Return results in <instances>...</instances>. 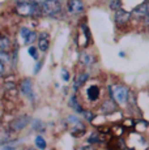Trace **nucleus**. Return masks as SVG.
<instances>
[{
  "mask_svg": "<svg viewBox=\"0 0 149 150\" xmlns=\"http://www.w3.org/2000/svg\"><path fill=\"white\" fill-rule=\"evenodd\" d=\"M28 150H35V149H28Z\"/></svg>",
  "mask_w": 149,
  "mask_h": 150,
  "instance_id": "c85d7f7f",
  "label": "nucleus"
},
{
  "mask_svg": "<svg viewBox=\"0 0 149 150\" xmlns=\"http://www.w3.org/2000/svg\"><path fill=\"white\" fill-rule=\"evenodd\" d=\"M120 5H122V0H111L110 1V9L111 11H118V9H120Z\"/></svg>",
  "mask_w": 149,
  "mask_h": 150,
  "instance_id": "2eb2a0df",
  "label": "nucleus"
},
{
  "mask_svg": "<svg viewBox=\"0 0 149 150\" xmlns=\"http://www.w3.org/2000/svg\"><path fill=\"white\" fill-rule=\"evenodd\" d=\"M89 142L93 144V142H99V137H98V133H92V136L89 137Z\"/></svg>",
  "mask_w": 149,
  "mask_h": 150,
  "instance_id": "6ab92c4d",
  "label": "nucleus"
},
{
  "mask_svg": "<svg viewBox=\"0 0 149 150\" xmlns=\"http://www.w3.org/2000/svg\"><path fill=\"white\" fill-rule=\"evenodd\" d=\"M130 16L131 14L128 12H126V11L118 9L115 13V22L116 24H126L128 21V18H130Z\"/></svg>",
  "mask_w": 149,
  "mask_h": 150,
  "instance_id": "0eeeda50",
  "label": "nucleus"
},
{
  "mask_svg": "<svg viewBox=\"0 0 149 150\" xmlns=\"http://www.w3.org/2000/svg\"><path fill=\"white\" fill-rule=\"evenodd\" d=\"M35 38H37V34L34 33V31H31V33H30V35L28 37V39H26V41H25V42H26V43H33L34 41H35Z\"/></svg>",
  "mask_w": 149,
  "mask_h": 150,
  "instance_id": "aec40b11",
  "label": "nucleus"
},
{
  "mask_svg": "<svg viewBox=\"0 0 149 150\" xmlns=\"http://www.w3.org/2000/svg\"><path fill=\"white\" fill-rule=\"evenodd\" d=\"M148 7H149V5L143 4V5H140V7H137L132 13L136 17H147L148 16Z\"/></svg>",
  "mask_w": 149,
  "mask_h": 150,
  "instance_id": "9d476101",
  "label": "nucleus"
},
{
  "mask_svg": "<svg viewBox=\"0 0 149 150\" xmlns=\"http://www.w3.org/2000/svg\"><path fill=\"white\" fill-rule=\"evenodd\" d=\"M33 129H34V131H38V132L43 131V129H45V124L42 122H39V120H35V122L33 123Z\"/></svg>",
  "mask_w": 149,
  "mask_h": 150,
  "instance_id": "dca6fc26",
  "label": "nucleus"
},
{
  "mask_svg": "<svg viewBox=\"0 0 149 150\" xmlns=\"http://www.w3.org/2000/svg\"><path fill=\"white\" fill-rule=\"evenodd\" d=\"M30 116H28V115H22V116L17 117V119H15L12 123H11L9 128L12 129L13 132H18L21 131V129H24L25 127H28V124L30 123Z\"/></svg>",
  "mask_w": 149,
  "mask_h": 150,
  "instance_id": "20e7f679",
  "label": "nucleus"
},
{
  "mask_svg": "<svg viewBox=\"0 0 149 150\" xmlns=\"http://www.w3.org/2000/svg\"><path fill=\"white\" fill-rule=\"evenodd\" d=\"M41 11L48 17H58L62 13V4L59 0H45L41 4Z\"/></svg>",
  "mask_w": 149,
  "mask_h": 150,
  "instance_id": "f257e3e1",
  "label": "nucleus"
},
{
  "mask_svg": "<svg viewBox=\"0 0 149 150\" xmlns=\"http://www.w3.org/2000/svg\"><path fill=\"white\" fill-rule=\"evenodd\" d=\"M87 79H88V74H87V73L80 74V77H79V79H77L76 81H74V83H73V89H74V90H77V89H79L80 86L82 85V83L87 81Z\"/></svg>",
  "mask_w": 149,
  "mask_h": 150,
  "instance_id": "ddd939ff",
  "label": "nucleus"
},
{
  "mask_svg": "<svg viewBox=\"0 0 149 150\" xmlns=\"http://www.w3.org/2000/svg\"><path fill=\"white\" fill-rule=\"evenodd\" d=\"M48 45H50V41H48V34L47 33H42L39 35L38 39V47L41 51H47L48 50Z\"/></svg>",
  "mask_w": 149,
  "mask_h": 150,
  "instance_id": "423d86ee",
  "label": "nucleus"
},
{
  "mask_svg": "<svg viewBox=\"0 0 149 150\" xmlns=\"http://www.w3.org/2000/svg\"><path fill=\"white\" fill-rule=\"evenodd\" d=\"M30 33H31V31H30L28 28H22V29H21V35L24 37V39H25V41H26V39H28V37L30 35Z\"/></svg>",
  "mask_w": 149,
  "mask_h": 150,
  "instance_id": "a211bd4d",
  "label": "nucleus"
},
{
  "mask_svg": "<svg viewBox=\"0 0 149 150\" xmlns=\"http://www.w3.org/2000/svg\"><path fill=\"white\" fill-rule=\"evenodd\" d=\"M5 88H7V89H15V83H13V82H5Z\"/></svg>",
  "mask_w": 149,
  "mask_h": 150,
  "instance_id": "393cba45",
  "label": "nucleus"
},
{
  "mask_svg": "<svg viewBox=\"0 0 149 150\" xmlns=\"http://www.w3.org/2000/svg\"><path fill=\"white\" fill-rule=\"evenodd\" d=\"M148 18H149V8H148Z\"/></svg>",
  "mask_w": 149,
  "mask_h": 150,
  "instance_id": "cd10ccee",
  "label": "nucleus"
},
{
  "mask_svg": "<svg viewBox=\"0 0 149 150\" xmlns=\"http://www.w3.org/2000/svg\"><path fill=\"white\" fill-rule=\"evenodd\" d=\"M71 107H72L76 112H79V114H84V110H82L81 106L79 105V102H77V98L74 97V96L71 98Z\"/></svg>",
  "mask_w": 149,
  "mask_h": 150,
  "instance_id": "f8f14e48",
  "label": "nucleus"
},
{
  "mask_svg": "<svg viewBox=\"0 0 149 150\" xmlns=\"http://www.w3.org/2000/svg\"><path fill=\"white\" fill-rule=\"evenodd\" d=\"M67 9L71 14H79L84 11V3L81 0H68Z\"/></svg>",
  "mask_w": 149,
  "mask_h": 150,
  "instance_id": "39448f33",
  "label": "nucleus"
},
{
  "mask_svg": "<svg viewBox=\"0 0 149 150\" xmlns=\"http://www.w3.org/2000/svg\"><path fill=\"white\" fill-rule=\"evenodd\" d=\"M0 48H1V51H4V52H8V51L11 50V41L7 37H3L1 38V41H0Z\"/></svg>",
  "mask_w": 149,
  "mask_h": 150,
  "instance_id": "9b49d317",
  "label": "nucleus"
},
{
  "mask_svg": "<svg viewBox=\"0 0 149 150\" xmlns=\"http://www.w3.org/2000/svg\"><path fill=\"white\" fill-rule=\"evenodd\" d=\"M68 125L71 127V132H72L73 136H80L85 132V125L77 119L76 116H70L67 119Z\"/></svg>",
  "mask_w": 149,
  "mask_h": 150,
  "instance_id": "7ed1b4c3",
  "label": "nucleus"
},
{
  "mask_svg": "<svg viewBox=\"0 0 149 150\" xmlns=\"http://www.w3.org/2000/svg\"><path fill=\"white\" fill-rule=\"evenodd\" d=\"M111 94H113L114 99H115L118 103H120V105L127 102L128 90H127V88H124V86H120V85L111 86Z\"/></svg>",
  "mask_w": 149,
  "mask_h": 150,
  "instance_id": "f03ea898",
  "label": "nucleus"
},
{
  "mask_svg": "<svg viewBox=\"0 0 149 150\" xmlns=\"http://www.w3.org/2000/svg\"><path fill=\"white\" fill-rule=\"evenodd\" d=\"M62 76H63V79H64V81H68V80H70V74H68L67 71H63Z\"/></svg>",
  "mask_w": 149,
  "mask_h": 150,
  "instance_id": "b1692460",
  "label": "nucleus"
},
{
  "mask_svg": "<svg viewBox=\"0 0 149 150\" xmlns=\"http://www.w3.org/2000/svg\"><path fill=\"white\" fill-rule=\"evenodd\" d=\"M41 67H42V63H39V64L35 67V71H34V72H35V73H38V71H39V68H41Z\"/></svg>",
  "mask_w": 149,
  "mask_h": 150,
  "instance_id": "bb28decb",
  "label": "nucleus"
},
{
  "mask_svg": "<svg viewBox=\"0 0 149 150\" xmlns=\"http://www.w3.org/2000/svg\"><path fill=\"white\" fill-rule=\"evenodd\" d=\"M87 96H88V98H89V100L98 99V97H99V89H98V86H90V88L88 89V91H87Z\"/></svg>",
  "mask_w": 149,
  "mask_h": 150,
  "instance_id": "1a4fd4ad",
  "label": "nucleus"
},
{
  "mask_svg": "<svg viewBox=\"0 0 149 150\" xmlns=\"http://www.w3.org/2000/svg\"><path fill=\"white\" fill-rule=\"evenodd\" d=\"M81 150H96V149H94V146L89 145V146H85V148H84V146H82V148H81Z\"/></svg>",
  "mask_w": 149,
  "mask_h": 150,
  "instance_id": "a878e982",
  "label": "nucleus"
},
{
  "mask_svg": "<svg viewBox=\"0 0 149 150\" xmlns=\"http://www.w3.org/2000/svg\"><path fill=\"white\" fill-rule=\"evenodd\" d=\"M84 116H85V119H87L88 122H92V120L94 119V115L92 114L90 111H84Z\"/></svg>",
  "mask_w": 149,
  "mask_h": 150,
  "instance_id": "412c9836",
  "label": "nucleus"
},
{
  "mask_svg": "<svg viewBox=\"0 0 149 150\" xmlns=\"http://www.w3.org/2000/svg\"><path fill=\"white\" fill-rule=\"evenodd\" d=\"M31 91H33V82H31V80L26 79L24 80L21 83V93L24 94V96H31Z\"/></svg>",
  "mask_w": 149,
  "mask_h": 150,
  "instance_id": "6e6552de",
  "label": "nucleus"
},
{
  "mask_svg": "<svg viewBox=\"0 0 149 150\" xmlns=\"http://www.w3.org/2000/svg\"><path fill=\"white\" fill-rule=\"evenodd\" d=\"M92 60H93V57H92L90 55H87V54H84V55H82V63H84L85 65L90 64V63H92Z\"/></svg>",
  "mask_w": 149,
  "mask_h": 150,
  "instance_id": "f3484780",
  "label": "nucleus"
},
{
  "mask_svg": "<svg viewBox=\"0 0 149 150\" xmlns=\"http://www.w3.org/2000/svg\"><path fill=\"white\" fill-rule=\"evenodd\" d=\"M1 150H18L16 148V146H13V144H11L9 142V145L8 146H5V145H3V148H1Z\"/></svg>",
  "mask_w": 149,
  "mask_h": 150,
  "instance_id": "5701e85b",
  "label": "nucleus"
},
{
  "mask_svg": "<svg viewBox=\"0 0 149 150\" xmlns=\"http://www.w3.org/2000/svg\"><path fill=\"white\" fill-rule=\"evenodd\" d=\"M29 54L34 57V59H38V55H37V50L33 47V46H31V47H29Z\"/></svg>",
  "mask_w": 149,
  "mask_h": 150,
  "instance_id": "4be33fe9",
  "label": "nucleus"
},
{
  "mask_svg": "<svg viewBox=\"0 0 149 150\" xmlns=\"http://www.w3.org/2000/svg\"><path fill=\"white\" fill-rule=\"evenodd\" d=\"M35 145H37V148L45 150L46 149V141H45V138L42 137V136H37V138H35Z\"/></svg>",
  "mask_w": 149,
  "mask_h": 150,
  "instance_id": "4468645a",
  "label": "nucleus"
}]
</instances>
